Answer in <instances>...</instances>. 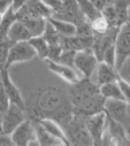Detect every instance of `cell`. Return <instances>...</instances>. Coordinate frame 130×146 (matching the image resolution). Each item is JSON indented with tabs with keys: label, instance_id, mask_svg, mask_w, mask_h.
Segmentation results:
<instances>
[{
	"label": "cell",
	"instance_id": "6da1fadb",
	"mask_svg": "<svg viewBox=\"0 0 130 146\" xmlns=\"http://www.w3.org/2000/svg\"><path fill=\"white\" fill-rule=\"evenodd\" d=\"M20 89L29 119H52L63 128L73 117L74 106L68 96V84H64L48 68L46 72L38 67L24 71L23 86Z\"/></svg>",
	"mask_w": 130,
	"mask_h": 146
},
{
	"label": "cell",
	"instance_id": "7a4b0ae2",
	"mask_svg": "<svg viewBox=\"0 0 130 146\" xmlns=\"http://www.w3.org/2000/svg\"><path fill=\"white\" fill-rule=\"evenodd\" d=\"M63 129L68 138L69 145H77V146L93 145V139L88 130L84 116L74 113L73 117L63 127Z\"/></svg>",
	"mask_w": 130,
	"mask_h": 146
},
{
	"label": "cell",
	"instance_id": "3957f363",
	"mask_svg": "<svg viewBox=\"0 0 130 146\" xmlns=\"http://www.w3.org/2000/svg\"><path fill=\"white\" fill-rule=\"evenodd\" d=\"M100 93V86L91 78L82 77L74 84H68V96L74 107H77Z\"/></svg>",
	"mask_w": 130,
	"mask_h": 146
},
{
	"label": "cell",
	"instance_id": "277c9868",
	"mask_svg": "<svg viewBox=\"0 0 130 146\" xmlns=\"http://www.w3.org/2000/svg\"><path fill=\"white\" fill-rule=\"evenodd\" d=\"M101 14L112 27L120 29L130 20V0H113L101 11Z\"/></svg>",
	"mask_w": 130,
	"mask_h": 146
},
{
	"label": "cell",
	"instance_id": "5b68a950",
	"mask_svg": "<svg viewBox=\"0 0 130 146\" xmlns=\"http://www.w3.org/2000/svg\"><path fill=\"white\" fill-rule=\"evenodd\" d=\"M36 58H37L36 50L30 44L29 40L14 43L11 46V50H9V53H8L6 68L11 69L14 64L27 63V62L32 61Z\"/></svg>",
	"mask_w": 130,
	"mask_h": 146
},
{
	"label": "cell",
	"instance_id": "8992f818",
	"mask_svg": "<svg viewBox=\"0 0 130 146\" xmlns=\"http://www.w3.org/2000/svg\"><path fill=\"white\" fill-rule=\"evenodd\" d=\"M15 12L19 21L34 20V19L47 20L48 17L52 16V13H53L40 0H25L24 4Z\"/></svg>",
	"mask_w": 130,
	"mask_h": 146
},
{
	"label": "cell",
	"instance_id": "52a82bcc",
	"mask_svg": "<svg viewBox=\"0 0 130 146\" xmlns=\"http://www.w3.org/2000/svg\"><path fill=\"white\" fill-rule=\"evenodd\" d=\"M103 145L124 146L130 145V133L123 125L107 116V125L103 137Z\"/></svg>",
	"mask_w": 130,
	"mask_h": 146
},
{
	"label": "cell",
	"instance_id": "ba28073f",
	"mask_svg": "<svg viewBox=\"0 0 130 146\" xmlns=\"http://www.w3.org/2000/svg\"><path fill=\"white\" fill-rule=\"evenodd\" d=\"M99 60L97 59L92 48L77 51L74 58V67L82 77L86 78H91L94 75Z\"/></svg>",
	"mask_w": 130,
	"mask_h": 146
},
{
	"label": "cell",
	"instance_id": "9c48e42d",
	"mask_svg": "<svg viewBox=\"0 0 130 146\" xmlns=\"http://www.w3.org/2000/svg\"><path fill=\"white\" fill-rule=\"evenodd\" d=\"M105 112L107 116L120 123L130 133V113L125 100L108 99L105 102Z\"/></svg>",
	"mask_w": 130,
	"mask_h": 146
},
{
	"label": "cell",
	"instance_id": "30bf717a",
	"mask_svg": "<svg viewBox=\"0 0 130 146\" xmlns=\"http://www.w3.org/2000/svg\"><path fill=\"white\" fill-rule=\"evenodd\" d=\"M115 67L119 69L130 58V20L120 28L115 42Z\"/></svg>",
	"mask_w": 130,
	"mask_h": 146
},
{
	"label": "cell",
	"instance_id": "8fae6325",
	"mask_svg": "<svg viewBox=\"0 0 130 146\" xmlns=\"http://www.w3.org/2000/svg\"><path fill=\"white\" fill-rule=\"evenodd\" d=\"M12 139L14 141V145L16 146H29V145H39L37 140V133H36V127L35 122L31 119H27L24 122H22L13 132H12Z\"/></svg>",
	"mask_w": 130,
	"mask_h": 146
},
{
	"label": "cell",
	"instance_id": "7c38bea8",
	"mask_svg": "<svg viewBox=\"0 0 130 146\" xmlns=\"http://www.w3.org/2000/svg\"><path fill=\"white\" fill-rule=\"evenodd\" d=\"M52 17L72 22L76 27L88 21L77 4V0H62L61 7L52 14Z\"/></svg>",
	"mask_w": 130,
	"mask_h": 146
},
{
	"label": "cell",
	"instance_id": "4fadbf2b",
	"mask_svg": "<svg viewBox=\"0 0 130 146\" xmlns=\"http://www.w3.org/2000/svg\"><path fill=\"white\" fill-rule=\"evenodd\" d=\"M28 119L25 109L21 108L20 106L11 102L8 109L3 113V124H1V131L8 135H12V132L25 120Z\"/></svg>",
	"mask_w": 130,
	"mask_h": 146
},
{
	"label": "cell",
	"instance_id": "5bb4252c",
	"mask_svg": "<svg viewBox=\"0 0 130 146\" xmlns=\"http://www.w3.org/2000/svg\"><path fill=\"white\" fill-rule=\"evenodd\" d=\"M85 123L93 139V145H103V137H104L106 125H107L106 112L85 116Z\"/></svg>",
	"mask_w": 130,
	"mask_h": 146
},
{
	"label": "cell",
	"instance_id": "9a60e30c",
	"mask_svg": "<svg viewBox=\"0 0 130 146\" xmlns=\"http://www.w3.org/2000/svg\"><path fill=\"white\" fill-rule=\"evenodd\" d=\"M44 62L46 67L55 76H58L60 80H62L67 84H74L82 78V76L80 75V72L76 70L75 67L64 64V63H61V62H58L51 59H45Z\"/></svg>",
	"mask_w": 130,
	"mask_h": 146
},
{
	"label": "cell",
	"instance_id": "2e32d148",
	"mask_svg": "<svg viewBox=\"0 0 130 146\" xmlns=\"http://www.w3.org/2000/svg\"><path fill=\"white\" fill-rule=\"evenodd\" d=\"M0 82L3 83L5 91L7 92L8 97H9L11 102L25 109V102H24L22 91H21L20 86H17V84H15L14 81L12 80L8 68H4V69L0 70Z\"/></svg>",
	"mask_w": 130,
	"mask_h": 146
},
{
	"label": "cell",
	"instance_id": "e0dca14e",
	"mask_svg": "<svg viewBox=\"0 0 130 146\" xmlns=\"http://www.w3.org/2000/svg\"><path fill=\"white\" fill-rule=\"evenodd\" d=\"M96 83L99 86L106 83H111V82H115L119 78V71L116 69L115 66L107 63L105 61H99L98 66L96 69Z\"/></svg>",
	"mask_w": 130,
	"mask_h": 146
},
{
	"label": "cell",
	"instance_id": "ac0fdd59",
	"mask_svg": "<svg viewBox=\"0 0 130 146\" xmlns=\"http://www.w3.org/2000/svg\"><path fill=\"white\" fill-rule=\"evenodd\" d=\"M34 121L39 122L45 130H47L52 136L58 138L63 145H69L64 129L62 128V125L59 122H56L55 120H52V119H42V120H34Z\"/></svg>",
	"mask_w": 130,
	"mask_h": 146
},
{
	"label": "cell",
	"instance_id": "d6986e66",
	"mask_svg": "<svg viewBox=\"0 0 130 146\" xmlns=\"http://www.w3.org/2000/svg\"><path fill=\"white\" fill-rule=\"evenodd\" d=\"M7 38L14 44L17 42H27L30 40L32 38V35L29 31V29L25 27V24L19 20H16L13 25L11 27L9 31H8V36Z\"/></svg>",
	"mask_w": 130,
	"mask_h": 146
},
{
	"label": "cell",
	"instance_id": "ffe728a7",
	"mask_svg": "<svg viewBox=\"0 0 130 146\" xmlns=\"http://www.w3.org/2000/svg\"><path fill=\"white\" fill-rule=\"evenodd\" d=\"M47 21L53 25V28L56 30V32L62 36V37H72L76 35V25L72 22L59 20L55 17H48Z\"/></svg>",
	"mask_w": 130,
	"mask_h": 146
},
{
	"label": "cell",
	"instance_id": "44dd1931",
	"mask_svg": "<svg viewBox=\"0 0 130 146\" xmlns=\"http://www.w3.org/2000/svg\"><path fill=\"white\" fill-rule=\"evenodd\" d=\"M32 121H34V120H32ZM34 122H35L36 133H37V140H38L39 145H42V146H58V145H63L58 138H55L47 130H45L39 122H37V121H34Z\"/></svg>",
	"mask_w": 130,
	"mask_h": 146
},
{
	"label": "cell",
	"instance_id": "7402d4cb",
	"mask_svg": "<svg viewBox=\"0 0 130 146\" xmlns=\"http://www.w3.org/2000/svg\"><path fill=\"white\" fill-rule=\"evenodd\" d=\"M100 92L103 94V97L108 100V99H113V100H125L124 96L121 91V88L117 83V81L115 82H111V83H106L100 85Z\"/></svg>",
	"mask_w": 130,
	"mask_h": 146
},
{
	"label": "cell",
	"instance_id": "603a6c76",
	"mask_svg": "<svg viewBox=\"0 0 130 146\" xmlns=\"http://www.w3.org/2000/svg\"><path fill=\"white\" fill-rule=\"evenodd\" d=\"M16 20L17 17H16V12L14 8H11L5 14H3V19L0 21V39L7 38L8 31Z\"/></svg>",
	"mask_w": 130,
	"mask_h": 146
},
{
	"label": "cell",
	"instance_id": "cb8c5ba5",
	"mask_svg": "<svg viewBox=\"0 0 130 146\" xmlns=\"http://www.w3.org/2000/svg\"><path fill=\"white\" fill-rule=\"evenodd\" d=\"M30 44L34 46L37 53V58L40 60H45L48 58V51H50V45L45 37L42 36H37V37H32L30 40Z\"/></svg>",
	"mask_w": 130,
	"mask_h": 146
},
{
	"label": "cell",
	"instance_id": "d4e9b609",
	"mask_svg": "<svg viewBox=\"0 0 130 146\" xmlns=\"http://www.w3.org/2000/svg\"><path fill=\"white\" fill-rule=\"evenodd\" d=\"M77 4L80 6L83 15L85 16V19L89 22L93 21L99 15H101V11H99L98 8H97L91 0H77Z\"/></svg>",
	"mask_w": 130,
	"mask_h": 146
},
{
	"label": "cell",
	"instance_id": "484cf974",
	"mask_svg": "<svg viewBox=\"0 0 130 146\" xmlns=\"http://www.w3.org/2000/svg\"><path fill=\"white\" fill-rule=\"evenodd\" d=\"M90 24H91V28L94 35H105L112 28V25L109 24V22L103 14L99 15L97 19H94L93 21H91Z\"/></svg>",
	"mask_w": 130,
	"mask_h": 146
},
{
	"label": "cell",
	"instance_id": "4316f807",
	"mask_svg": "<svg viewBox=\"0 0 130 146\" xmlns=\"http://www.w3.org/2000/svg\"><path fill=\"white\" fill-rule=\"evenodd\" d=\"M12 45L13 43L8 38L0 39V70L6 68L7 58H8V53H9Z\"/></svg>",
	"mask_w": 130,
	"mask_h": 146
},
{
	"label": "cell",
	"instance_id": "83f0119b",
	"mask_svg": "<svg viewBox=\"0 0 130 146\" xmlns=\"http://www.w3.org/2000/svg\"><path fill=\"white\" fill-rule=\"evenodd\" d=\"M117 83L121 88V91L124 96V99L127 102H130V83L128 81H125L124 78H122L120 75H119V78H117Z\"/></svg>",
	"mask_w": 130,
	"mask_h": 146
},
{
	"label": "cell",
	"instance_id": "f1b7e54d",
	"mask_svg": "<svg viewBox=\"0 0 130 146\" xmlns=\"http://www.w3.org/2000/svg\"><path fill=\"white\" fill-rule=\"evenodd\" d=\"M119 75L130 83V58L127 59L122 67L119 69Z\"/></svg>",
	"mask_w": 130,
	"mask_h": 146
},
{
	"label": "cell",
	"instance_id": "f546056e",
	"mask_svg": "<svg viewBox=\"0 0 130 146\" xmlns=\"http://www.w3.org/2000/svg\"><path fill=\"white\" fill-rule=\"evenodd\" d=\"M40 1H42L43 4H45L53 13L56 12V11L61 7V5H62V0H40ZM53 13H52V14H53Z\"/></svg>",
	"mask_w": 130,
	"mask_h": 146
},
{
	"label": "cell",
	"instance_id": "4dcf8cb0",
	"mask_svg": "<svg viewBox=\"0 0 130 146\" xmlns=\"http://www.w3.org/2000/svg\"><path fill=\"white\" fill-rule=\"evenodd\" d=\"M11 145H14L12 136L0 131V146H11Z\"/></svg>",
	"mask_w": 130,
	"mask_h": 146
},
{
	"label": "cell",
	"instance_id": "1f68e13d",
	"mask_svg": "<svg viewBox=\"0 0 130 146\" xmlns=\"http://www.w3.org/2000/svg\"><path fill=\"white\" fill-rule=\"evenodd\" d=\"M14 0H0V13L5 14L8 9L13 8Z\"/></svg>",
	"mask_w": 130,
	"mask_h": 146
},
{
	"label": "cell",
	"instance_id": "d6a6232c",
	"mask_svg": "<svg viewBox=\"0 0 130 146\" xmlns=\"http://www.w3.org/2000/svg\"><path fill=\"white\" fill-rule=\"evenodd\" d=\"M91 1L93 3V5L98 8L99 11H103L106 6H108L113 0H91Z\"/></svg>",
	"mask_w": 130,
	"mask_h": 146
},
{
	"label": "cell",
	"instance_id": "836d02e7",
	"mask_svg": "<svg viewBox=\"0 0 130 146\" xmlns=\"http://www.w3.org/2000/svg\"><path fill=\"white\" fill-rule=\"evenodd\" d=\"M1 124H3V113L0 112V131H1Z\"/></svg>",
	"mask_w": 130,
	"mask_h": 146
},
{
	"label": "cell",
	"instance_id": "e575fe53",
	"mask_svg": "<svg viewBox=\"0 0 130 146\" xmlns=\"http://www.w3.org/2000/svg\"><path fill=\"white\" fill-rule=\"evenodd\" d=\"M128 108H129V113H130V102H128Z\"/></svg>",
	"mask_w": 130,
	"mask_h": 146
},
{
	"label": "cell",
	"instance_id": "d590c367",
	"mask_svg": "<svg viewBox=\"0 0 130 146\" xmlns=\"http://www.w3.org/2000/svg\"><path fill=\"white\" fill-rule=\"evenodd\" d=\"M1 19H3V14L0 13V21H1Z\"/></svg>",
	"mask_w": 130,
	"mask_h": 146
},
{
	"label": "cell",
	"instance_id": "8d00e7d4",
	"mask_svg": "<svg viewBox=\"0 0 130 146\" xmlns=\"http://www.w3.org/2000/svg\"><path fill=\"white\" fill-rule=\"evenodd\" d=\"M24 1H25V0H24Z\"/></svg>",
	"mask_w": 130,
	"mask_h": 146
}]
</instances>
